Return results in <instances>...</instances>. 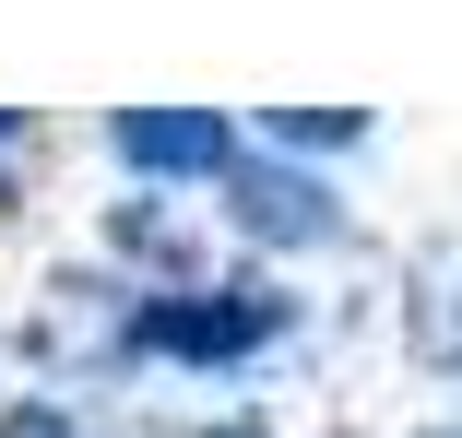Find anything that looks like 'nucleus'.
Returning <instances> with one entry per match:
<instances>
[{"instance_id": "f257e3e1", "label": "nucleus", "mask_w": 462, "mask_h": 438, "mask_svg": "<svg viewBox=\"0 0 462 438\" xmlns=\"http://www.w3.org/2000/svg\"><path fill=\"white\" fill-rule=\"evenodd\" d=\"M273 285H214V297H143V320H131V343L143 356H190V368H226V356H249V343H273Z\"/></svg>"}, {"instance_id": "f03ea898", "label": "nucleus", "mask_w": 462, "mask_h": 438, "mask_svg": "<svg viewBox=\"0 0 462 438\" xmlns=\"http://www.w3.org/2000/svg\"><path fill=\"white\" fill-rule=\"evenodd\" d=\"M107 154L143 166V178H214V166H237V131L214 107H119L107 119Z\"/></svg>"}, {"instance_id": "7ed1b4c3", "label": "nucleus", "mask_w": 462, "mask_h": 438, "mask_svg": "<svg viewBox=\"0 0 462 438\" xmlns=\"http://www.w3.org/2000/svg\"><path fill=\"white\" fill-rule=\"evenodd\" d=\"M237 214H249L261 237H320V225H332V202H320L309 178H285V166H249V178H237Z\"/></svg>"}, {"instance_id": "20e7f679", "label": "nucleus", "mask_w": 462, "mask_h": 438, "mask_svg": "<svg viewBox=\"0 0 462 438\" xmlns=\"http://www.w3.org/2000/svg\"><path fill=\"white\" fill-rule=\"evenodd\" d=\"M0 438H83L60 403H13V415H0Z\"/></svg>"}, {"instance_id": "39448f33", "label": "nucleus", "mask_w": 462, "mask_h": 438, "mask_svg": "<svg viewBox=\"0 0 462 438\" xmlns=\"http://www.w3.org/2000/svg\"><path fill=\"white\" fill-rule=\"evenodd\" d=\"M13 142H24V107H0V154H13Z\"/></svg>"}, {"instance_id": "423d86ee", "label": "nucleus", "mask_w": 462, "mask_h": 438, "mask_svg": "<svg viewBox=\"0 0 462 438\" xmlns=\"http://www.w3.org/2000/svg\"><path fill=\"white\" fill-rule=\"evenodd\" d=\"M427 438H462V426H427Z\"/></svg>"}, {"instance_id": "0eeeda50", "label": "nucleus", "mask_w": 462, "mask_h": 438, "mask_svg": "<svg viewBox=\"0 0 462 438\" xmlns=\"http://www.w3.org/2000/svg\"><path fill=\"white\" fill-rule=\"evenodd\" d=\"M214 438H237V426H214Z\"/></svg>"}]
</instances>
